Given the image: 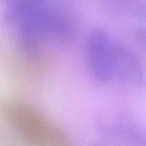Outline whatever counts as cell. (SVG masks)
<instances>
[{
    "instance_id": "cell-1",
    "label": "cell",
    "mask_w": 146,
    "mask_h": 146,
    "mask_svg": "<svg viewBox=\"0 0 146 146\" xmlns=\"http://www.w3.org/2000/svg\"><path fill=\"white\" fill-rule=\"evenodd\" d=\"M7 11L5 21L17 32L19 46L28 55H35L44 39L67 41L74 27L70 17L48 0H3Z\"/></svg>"
},
{
    "instance_id": "cell-3",
    "label": "cell",
    "mask_w": 146,
    "mask_h": 146,
    "mask_svg": "<svg viewBox=\"0 0 146 146\" xmlns=\"http://www.w3.org/2000/svg\"><path fill=\"white\" fill-rule=\"evenodd\" d=\"M118 42L100 28L93 29L85 42V58L92 76L100 82L114 79Z\"/></svg>"
},
{
    "instance_id": "cell-2",
    "label": "cell",
    "mask_w": 146,
    "mask_h": 146,
    "mask_svg": "<svg viewBox=\"0 0 146 146\" xmlns=\"http://www.w3.org/2000/svg\"><path fill=\"white\" fill-rule=\"evenodd\" d=\"M6 116L29 146H73L66 135L40 112L28 104L12 102Z\"/></svg>"
}]
</instances>
